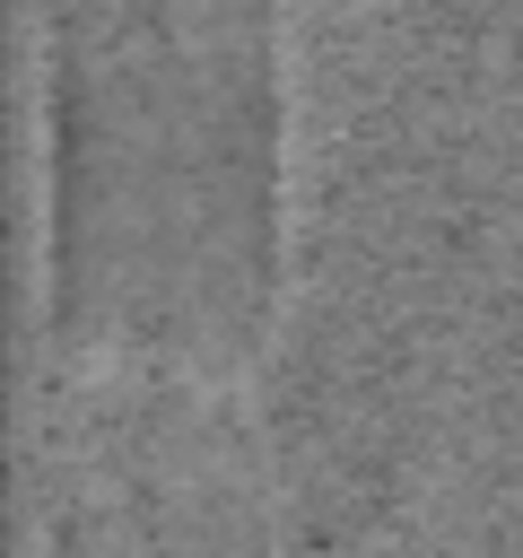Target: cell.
Segmentation results:
<instances>
[{
	"label": "cell",
	"instance_id": "1",
	"mask_svg": "<svg viewBox=\"0 0 523 558\" xmlns=\"http://www.w3.org/2000/svg\"><path fill=\"white\" fill-rule=\"evenodd\" d=\"M279 244V0H44V357L262 375Z\"/></svg>",
	"mask_w": 523,
	"mask_h": 558
},
{
	"label": "cell",
	"instance_id": "2",
	"mask_svg": "<svg viewBox=\"0 0 523 558\" xmlns=\"http://www.w3.org/2000/svg\"><path fill=\"white\" fill-rule=\"evenodd\" d=\"M44 558H279L253 375L44 357Z\"/></svg>",
	"mask_w": 523,
	"mask_h": 558
}]
</instances>
